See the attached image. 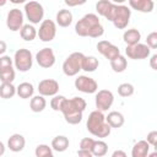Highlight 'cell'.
Returning a JSON list of instances; mask_svg holds the SVG:
<instances>
[{
  "label": "cell",
  "mask_w": 157,
  "mask_h": 157,
  "mask_svg": "<svg viewBox=\"0 0 157 157\" xmlns=\"http://www.w3.org/2000/svg\"><path fill=\"white\" fill-rule=\"evenodd\" d=\"M75 32L80 37L99 38L104 33V28L101 25L99 17L96 13H86L75 25Z\"/></svg>",
  "instance_id": "cell-1"
},
{
  "label": "cell",
  "mask_w": 157,
  "mask_h": 157,
  "mask_svg": "<svg viewBox=\"0 0 157 157\" xmlns=\"http://www.w3.org/2000/svg\"><path fill=\"white\" fill-rule=\"evenodd\" d=\"M86 101L81 97H72V98H65V101L61 104L60 112L63 113L65 121L71 125H76L81 123L82 114L86 109Z\"/></svg>",
  "instance_id": "cell-2"
},
{
  "label": "cell",
  "mask_w": 157,
  "mask_h": 157,
  "mask_svg": "<svg viewBox=\"0 0 157 157\" xmlns=\"http://www.w3.org/2000/svg\"><path fill=\"white\" fill-rule=\"evenodd\" d=\"M86 126H87V130L93 136L99 137V139L107 137L110 134V130H112V128L105 121V117H104L103 112H99L97 109L90 113Z\"/></svg>",
  "instance_id": "cell-3"
},
{
  "label": "cell",
  "mask_w": 157,
  "mask_h": 157,
  "mask_svg": "<svg viewBox=\"0 0 157 157\" xmlns=\"http://www.w3.org/2000/svg\"><path fill=\"white\" fill-rule=\"evenodd\" d=\"M130 16H131V10L126 5H117L115 4L110 22H113L115 28L124 29V28H126V26L130 22Z\"/></svg>",
  "instance_id": "cell-4"
},
{
  "label": "cell",
  "mask_w": 157,
  "mask_h": 157,
  "mask_svg": "<svg viewBox=\"0 0 157 157\" xmlns=\"http://www.w3.org/2000/svg\"><path fill=\"white\" fill-rule=\"evenodd\" d=\"M13 64H15V67L21 72H26L31 70L33 65V56L31 50L26 48H21L16 50L13 55Z\"/></svg>",
  "instance_id": "cell-5"
},
{
  "label": "cell",
  "mask_w": 157,
  "mask_h": 157,
  "mask_svg": "<svg viewBox=\"0 0 157 157\" xmlns=\"http://www.w3.org/2000/svg\"><path fill=\"white\" fill-rule=\"evenodd\" d=\"M83 54L80 52H74L71 53L65 61L63 63V72L66 76H75L78 74V71L81 70V64H82V59H83Z\"/></svg>",
  "instance_id": "cell-6"
},
{
  "label": "cell",
  "mask_w": 157,
  "mask_h": 157,
  "mask_svg": "<svg viewBox=\"0 0 157 157\" xmlns=\"http://www.w3.org/2000/svg\"><path fill=\"white\" fill-rule=\"evenodd\" d=\"M23 10H25L27 20L32 25H37L43 20L44 9H43L42 4H39L38 1H28V2H26Z\"/></svg>",
  "instance_id": "cell-7"
},
{
  "label": "cell",
  "mask_w": 157,
  "mask_h": 157,
  "mask_svg": "<svg viewBox=\"0 0 157 157\" xmlns=\"http://www.w3.org/2000/svg\"><path fill=\"white\" fill-rule=\"evenodd\" d=\"M37 36L42 42H52L56 36V25L52 20H43L39 29L37 31Z\"/></svg>",
  "instance_id": "cell-8"
},
{
  "label": "cell",
  "mask_w": 157,
  "mask_h": 157,
  "mask_svg": "<svg viewBox=\"0 0 157 157\" xmlns=\"http://www.w3.org/2000/svg\"><path fill=\"white\" fill-rule=\"evenodd\" d=\"M151 49L144 44V43H137L134 45H126L125 48V54L129 59L132 60H142V59H147L150 56Z\"/></svg>",
  "instance_id": "cell-9"
},
{
  "label": "cell",
  "mask_w": 157,
  "mask_h": 157,
  "mask_svg": "<svg viewBox=\"0 0 157 157\" xmlns=\"http://www.w3.org/2000/svg\"><path fill=\"white\" fill-rule=\"evenodd\" d=\"M75 88L78 90L80 92H83V93H96L97 90H98V83L96 82L94 78L92 77H88V76H85V75H81V76H77L75 78Z\"/></svg>",
  "instance_id": "cell-10"
},
{
  "label": "cell",
  "mask_w": 157,
  "mask_h": 157,
  "mask_svg": "<svg viewBox=\"0 0 157 157\" xmlns=\"http://www.w3.org/2000/svg\"><path fill=\"white\" fill-rule=\"evenodd\" d=\"M94 102H96L97 110L105 112L112 107V104L114 102V94L109 90H101L96 93Z\"/></svg>",
  "instance_id": "cell-11"
},
{
  "label": "cell",
  "mask_w": 157,
  "mask_h": 157,
  "mask_svg": "<svg viewBox=\"0 0 157 157\" xmlns=\"http://www.w3.org/2000/svg\"><path fill=\"white\" fill-rule=\"evenodd\" d=\"M6 26L10 31L17 32L22 28L23 26V12L20 9H11L7 12L6 17Z\"/></svg>",
  "instance_id": "cell-12"
},
{
  "label": "cell",
  "mask_w": 157,
  "mask_h": 157,
  "mask_svg": "<svg viewBox=\"0 0 157 157\" xmlns=\"http://www.w3.org/2000/svg\"><path fill=\"white\" fill-rule=\"evenodd\" d=\"M38 92L43 97H54L59 92V82L54 78H44L38 83Z\"/></svg>",
  "instance_id": "cell-13"
},
{
  "label": "cell",
  "mask_w": 157,
  "mask_h": 157,
  "mask_svg": "<svg viewBox=\"0 0 157 157\" xmlns=\"http://www.w3.org/2000/svg\"><path fill=\"white\" fill-rule=\"evenodd\" d=\"M36 61L40 67L49 69L55 64V54L52 48H43L36 54Z\"/></svg>",
  "instance_id": "cell-14"
},
{
  "label": "cell",
  "mask_w": 157,
  "mask_h": 157,
  "mask_svg": "<svg viewBox=\"0 0 157 157\" xmlns=\"http://www.w3.org/2000/svg\"><path fill=\"white\" fill-rule=\"evenodd\" d=\"M97 50L109 61H112L113 59H115L118 55H120V50L117 45H114L113 43L108 42V40H99L97 43Z\"/></svg>",
  "instance_id": "cell-15"
},
{
  "label": "cell",
  "mask_w": 157,
  "mask_h": 157,
  "mask_svg": "<svg viewBox=\"0 0 157 157\" xmlns=\"http://www.w3.org/2000/svg\"><path fill=\"white\" fill-rule=\"evenodd\" d=\"M25 145H26V140L21 134H13L7 140V147L12 152H21L25 148Z\"/></svg>",
  "instance_id": "cell-16"
},
{
  "label": "cell",
  "mask_w": 157,
  "mask_h": 157,
  "mask_svg": "<svg viewBox=\"0 0 157 157\" xmlns=\"http://www.w3.org/2000/svg\"><path fill=\"white\" fill-rule=\"evenodd\" d=\"M129 5L130 7H132L139 12L147 13L153 10L155 2L152 0H129Z\"/></svg>",
  "instance_id": "cell-17"
},
{
  "label": "cell",
  "mask_w": 157,
  "mask_h": 157,
  "mask_svg": "<svg viewBox=\"0 0 157 157\" xmlns=\"http://www.w3.org/2000/svg\"><path fill=\"white\" fill-rule=\"evenodd\" d=\"M105 121L107 124L113 129H118V128H121L125 123V118L124 115L120 113V112H117V110H113V112H109L108 115L105 117Z\"/></svg>",
  "instance_id": "cell-18"
},
{
  "label": "cell",
  "mask_w": 157,
  "mask_h": 157,
  "mask_svg": "<svg viewBox=\"0 0 157 157\" xmlns=\"http://www.w3.org/2000/svg\"><path fill=\"white\" fill-rule=\"evenodd\" d=\"M150 153V145L146 140L137 141L131 148V157H147Z\"/></svg>",
  "instance_id": "cell-19"
},
{
  "label": "cell",
  "mask_w": 157,
  "mask_h": 157,
  "mask_svg": "<svg viewBox=\"0 0 157 157\" xmlns=\"http://www.w3.org/2000/svg\"><path fill=\"white\" fill-rule=\"evenodd\" d=\"M56 25L60 27H69L72 22V12L67 9H61L56 12Z\"/></svg>",
  "instance_id": "cell-20"
},
{
  "label": "cell",
  "mask_w": 157,
  "mask_h": 157,
  "mask_svg": "<svg viewBox=\"0 0 157 157\" xmlns=\"http://www.w3.org/2000/svg\"><path fill=\"white\" fill-rule=\"evenodd\" d=\"M33 93H34V87L29 82H21L16 87V94L20 98H22V99L32 98L33 97Z\"/></svg>",
  "instance_id": "cell-21"
},
{
  "label": "cell",
  "mask_w": 157,
  "mask_h": 157,
  "mask_svg": "<svg viewBox=\"0 0 157 157\" xmlns=\"http://www.w3.org/2000/svg\"><path fill=\"white\" fill-rule=\"evenodd\" d=\"M69 144H70L69 137H66L64 135H58L52 140V146L50 147H52V150H54L56 152H64V151L67 150Z\"/></svg>",
  "instance_id": "cell-22"
},
{
  "label": "cell",
  "mask_w": 157,
  "mask_h": 157,
  "mask_svg": "<svg viewBox=\"0 0 157 157\" xmlns=\"http://www.w3.org/2000/svg\"><path fill=\"white\" fill-rule=\"evenodd\" d=\"M98 66H99V61L96 56H93V55L83 56L82 64H81V70H83L86 72H93L98 69Z\"/></svg>",
  "instance_id": "cell-23"
},
{
  "label": "cell",
  "mask_w": 157,
  "mask_h": 157,
  "mask_svg": "<svg viewBox=\"0 0 157 157\" xmlns=\"http://www.w3.org/2000/svg\"><path fill=\"white\" fill-rule=\"evenodd\" d=\"M140 39H141V33L136 28L126 29L123 34V40L126 43V45L137 44V43H140Z\"/></svg>",
  "instance_id": "cell-24"
},
{
  "label": "cell",
  "mask_w": 157,
  "mask_h": 157,
  "mask_svg": "<svg viewBox=\"0 0 157 157\" xmlns=\"http://www.w3.org/2000/svg\"><path fill=\"white\" fill-rule=\"evenodd\" d=\"M47 107V101L43 96L38 94V96H33L31 98V102H29V108L33 113H39V112H43Z\"/></svg>",
  "instance_id": "cell-25"
},
{
  "label": "cell",
  "mask_w": 157,
  "mask_h": 157,
  "mask_svg": "<svg viewBox=\"0 0 157 157\" xmlns=\"http://www.w3.org/2000/svg\"><path fill=\"white\" fill-rule=\"evenodd\" d=\"M20 34H21V38L26 42H31L36 37H37V29L34 28L33 25H23L22 28L20 29Z\"/></svg>",
  "instance_id": "cell-26"
},
{
  "label": "cell",
  "mask_w": 157,
  "mask_h": 157,
  "mask_svg": "<svg viewBox=\"0 0 157 157\" xmlns=\"http://www.w3.org/2000/svg\"><path fill=\"white\" fill-rule=\"evenodd\" d=\"M113 4L112 1L109 0H101L96 4V11L98 12V15L103 16L104 18H108L110 11H112V7H113Z\"/></svg>",
  "instance_id": "cell-27"
},
{
  "label": "cell",
  "mask_w": 157,
  "mask_h": 157,
  "mask_svg": "<svg viewBox=\"0 0 157 157\" xmlns=\"http://www.w3.org/2000/svg\"><path fill=\"white\" fill-rule=\"evenodd\" d=\"M110 67L114 72H123L128 67V60L124 55H118L115 59L110 61Z\"/></svg>",
  "instance_id": "cell-28"
},
{
  "label": "cell",
  "mask_w": 157,
  "mask_h": 157,
  "mask_svg": "<svg viewBox=\"0 0 157 157\" xmlns=\"http://www.w3.org/2000/svg\"><path fill=\"white\" fill-rule=\"evenodd\" d=\"M107 152H108V145L102 140H94L91 153L96 157H103V156H105Z\"/></svg>",
  "instance_id": "cell-29"
},
{
  "label": "cell",
  "mask_w": 157,
  "mask_h": 157,
  "mask_svg": "<svg viewBox=\"0 0 157 157\" xmlns=\"http://www.w3.org/2000/svg\"><path fill=\"white\" fill-rule=\"evenodd\" d=\"M16 94V87L13 83H1L0 85V97L4 99L12 98Z\"/></svg>",
  "instance_id": "cell-30"
},
{
  "label": "cell",
  "mask_w": 157,
  "mask_h": 157,
  "mask_svg": "<svg viewBox=\"0 0 157 157\" xmlns=\"http://www.w3.org/2000/svg\"><path fill=\"white\" fill-rule=\"evenodd\" d=\"M34 155H36V157H54L52 147H49L45 144L38 145L34 150Z\"/></svg>",
  "instance_id": "cell-31"
},
{
  "label": "cell",
  "mask_w": 157,
  "mask_h": 157,
  "mask_svg": "<svg viewBox=\"0 0 157 157\" xmlns=\"http://www.w3.org/2000/svg\"><path fill=\"white\" fill-rule=\"evenodd\" d=\"M15 80V70L13 67H7L4 70H0V81L4 83H12Z\"/></svg>",
  "instance_id": "cell-32"
},
{
  "label": "cell",
  "mask_w": 157,
  "mask_h": 157,
  "mask_svg": "<svg viewBox=\"0 0 157 157\" xmlns=\"http://www.w3.org/2000/svg\"><path fill=\"white\" fill-rule=\"evenodd\" d=\"M134 91H135L134 86L128 82H124L118 86V94L121 97H130L134 94Z\"/></svg>",
  "instance_id": "cell-33"
},
{
  "label": "cell",
  "mask_w": 157,
  "mask_h": 157,
  "mask_svg": "<svg viewBox=\"0 0 157 157\" xmlns=\"http://www.w3.org/2000/svg\"><path fill=\"white\" fill-rule=\"evenodd\" d=\"M65 96H61V94H56V96H54L53 98H52V101H50V107H52V109L53 110H55V112H60V108H61V104H63V102L65 101Z\"/></svg>",
  "instance_id": "cell-34"
},
{
  "label": "cell",
  "mask_w": 157,
  "mask_h": 157,
  "mask_svg": "<svg viewBox=\"0 0 157 157\" xmlns=\"http://www.w3.org/2000/svg\"><path fill=\"white\" fill-rule=\"evenodd\" d=\"M146 45L150 49H156L157 48V32H151L147 38H146Z\"/></svg>",
  "instance_id": "cell-35"
},
{
  "label": "cell",
  "mask_w": 157,
  "mask_h": 157,
  "mask_svg": "<svg viewBox=\"0 0 157 157\" xmlns=\"http://www.w3.org/2000/svg\"><path fill=\"white\" fill-rule=\"evenodd\" d=\"M93 144H94V140L92 137H83L80 142V150H87L91 152L92 147H93Z\"/></svg>",
  "instance_id": "cell-36"
},
{
  "label": "cell",
  "mask_w": 157,
  "mask_h": 157,
  "mask_svg": "<svg viewBox=\"0 0 157 157\" xmlns=\"http://www.w3.org/2000/svg\"><path fill=\"white\" fill-rule=\"evenodd\" d=\"M12 67V59L9 55H1L0 56V70Z\"/></svg>",
  "instance_id": "cell-37"
},
{
  "label": "cell",
  "mask_w": 157,
  "mask_h": 157,
  "mask_svg": "<svg viewBox=\"0 0 157 157\" xmlns=\"http://www.w3.org/2000/svg\"><path fill=\"white\" fill-rule=\"evenodd\" d=\"M146 142H147L148 145L153 146V147L157 146V131H156V130H153V131H151V132L147 134V140H146Z\"/></svg>",
  "instance_id": "cell-38"
},
{
  "label": "cell",
  "mask_w": 157,
  "mask_h": 157,
  "mask_svg": "<svg viewBox=\"0 0 157 157\" xmlns=\"http://www.w3.org/2000/svg\"><path fill=\"white\" fill-rule=\"evenodd\" d=\"M77 157H93V155L87 150H78L77 151Z\"/></svg>",
  "instance_id": "cell-39"
},
{
  "label": "cell",
  "mask_w": 157,
  "mask_h": 157,
  "mask_svg": "<svg viewBox=\"0 0 157 157\" xmlns=\"http://www.w3.org/2000/svg\"><path fill=\"white\" fill-rule=\"evenodd\" d=\"M157 54H153L150 59V66L153 69V70H157Z\"/></svg>",
  "instance_id": "cell-40"
},
{
  "label": "cell",
  "mask_w": 157,
  "mask_h": 157,
  "mask_svg": "<svg viewBox=\"0 0 157 157\" xmlns=\"http://www.w3.org/2000/svg\"><path fill=\"white\" fill-rule=\"evenodd\" d=\"M112 157H128V156H126V153L123 150H115L112 153Z\"/></svg>",
  "instance_id": "cell-41"
},
{
  "label": "cell",
  "mask_w": 157,
  "mask_h": 157,
  "mask_svg": "<svg viewBox=\"0 0 157 157\" xmlns=\"http://www.w3.org/2000/svg\"><path fill=\"white\" fill-rule=\"evenodd\" d=\"M65 4H66L67 6H76V5H82V4H85V1H83V0H82V1H70V0H66Z\"/></svg>",
  "instance_id": "cell-42"
},
{
  "label": "cell",
  "mask_w": 157,
  "mask_h": 157,
  "mask_svg": "<svg viewBox=\"0 0 157 157\" xmlns=\"http://www.w3.org/2000/svg\"><path fill=\"white\" fill-rule=\"evenodd\" d=\"M6 49H7L6 43H5L4 40H0V55H2V54L6 52Z\"/></svg>",
  "instance_id": "cell-43"
},
{
  "label": "cell",
  "mask_w": 157,
  "mask_h": 157,
  "mask_svg": "<svg viewBox=\"0 0 157 157\" xmlns=\"http://www.w3.org/2000/svg\"><path fill=\"white\" fill-rule=\"evenodd\" d=\"M5 148H6V147H5V145L0 141V156H2V155L5 153Z\"/></svg>",
  "instance_id": "cell-44"
},
{
  "label": "cell",
  "mask_w": 157,
  "mask_h": 157,
  "mask_svg": "<svg viewBox=\"0 0 157 157\" xmlns=\"http://www.w3.org/2000/svg\"><path fill=\"white\" fill-rule=\"evenodd\" d=\"M147 157H157V152H152V153H148Z\"/></svg>",
  "instance_id": "cell-45"
},
{
  "label": "cell",
  "mask_w": 157,
  "mask_h": 157,
  "mask_svg": "<svg viewBox=\"0 0 157 157\" xmlns=\"http://www.w3.org/2000/svg\"><path fill=\"white\" fill-rule=\"evenodd\" d=\"M12 2H15V4H21V2H23V0H12Z\"/></svg>",
  "instance_id": "cell-46"
},
{
  "label": "cell",
  "mask_w": 157,
  "mask_h": 157,
  "mask_svg": "<svg viewBox=\"0 0 157 157\" xmlns=\"http://www.w3.org/2000/svg\"><path fill=\"white\" fill-rule=\"evenodd\" d=\"M6 4V0H0V6H4Z\"/></svg>",
  "instance_id": "cell-47"
}]
</instances>
